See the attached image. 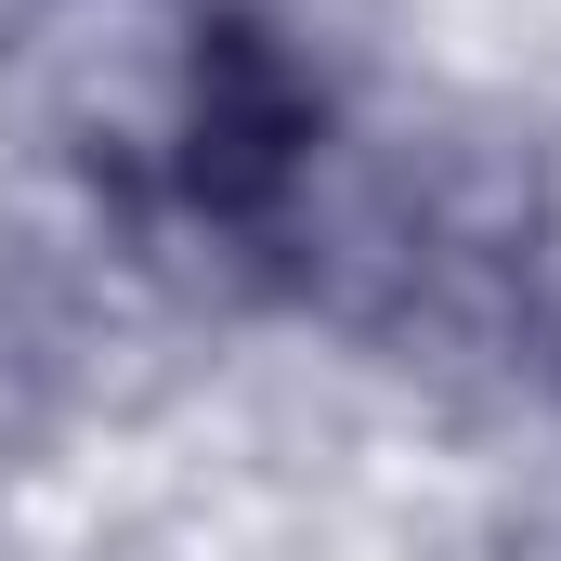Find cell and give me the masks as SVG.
<instances>
[{"label": "cell", "mask_w": 561, "mask_h": 561, "mask_svg": "<svg viewBox=\"0 0 561 561\" xmlns=\"http://www.w3.org/2000/svg\"><path fill=\"white\" fill-rule=\"evenodd\" d=\"M300 144H313V105L287 92V66L249 39V26H222V53H209V79H196L183 183H196L209 209H275L287 170H300Z\"/></svg>", "instance_id": "obj_1"}]
</instances>
